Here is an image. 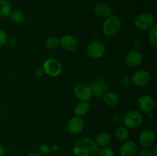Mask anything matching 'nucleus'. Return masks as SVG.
<instances>
[{
    "mask_svg": "<svg viewBox=\"0 0 157 156\" xmlns=\"http://www.w3.org/2000/svg\"><path fill=\"white\" fill-rule=\"evenodd\" d=\"M99 147L94 139L84 137L78 139L74 145L73 151L75 156H97Z\"/></svg>",
    "mask_w": 157,
    "mask_h": 156,
    "instance_id": "1",
    "label": "nucleus"
},
{
    "mask_svg": "<svg viewBox=\"0 0 157 156\" xmlns=\"http://www.w3.org/2000/svg\"><path fill=\"white\" fill-rule=\"evenodd\" d=\"M121 20L114 14H110L106 18L103 24V33L107 37L115 36L120 32L121 28Z\"/></svg>",
    "mask_w": 157,
    "mask_h": 156,
    "instance_id": "2",
    "label": "nucleus"
},
{
    "mask_svg": "<svg viewBox=\"0 0 157 156\" xmlns=\"http://www.w3.org/2000/svg\"><path fill=\"white\" fill-rule=\"evenodd\" d=\"M143 121H144V116L139 110H130L126 113L123 117V122L125 126L132 129L139 128L143 123Z\"/></svg>",
    "mask_w": 157,
    "mask_h": 156,
    "instance_id": "3",
    "label": "nucleus"
},
{
    "mask_svg": "<svg viewBox=\"0 0 157 156\" xmlns=\"http://www.w3.org/2000/svg\"><path fill=\"white\" fill-rule=\"evenodd\" d=\"M134 25L139 30H148L155 24L156 19L154 15L148 12H144L136 15L134 18Z\"/></svg>",
    "mask_w": 157,
    "mask_h": 156,
    "instance_id": "4",
    "label": "nucleus"
},
{
    "mask_svg": "<svg viewBox=\"0 0 157 156\" xmlns=\"http://www.w3.org/2000/svg\"><path fill=\"white\" fill-rule=\"evenodd\" d=\"M43 70L44 73H47L48 76L56 77L59 76L62 70L61 64L55 58H48L43 63Z\"/></svg>",
    "mask_w": 157,
    "mask_h": 156,
    "instance_id": "5",
    "label": "nucleus"
},
{
    "mask_svg": "<svg viewBox=\"0 0 157 156\" xmlns=\"http://www.w3.org/2000/svg\"><path fill=\"white\" fill-rule=\"evenodd\" d=\"M106 46L102 41L95 40L90 42L87 47V54L90 58L94 59L101 58L105 54Z\"/></svg>",
    "mask_w": 157,
    "mask_h": 156,
    "instance_id": "6",
    "label": "nucleus"
},
{
    "mask_svg": "<svg viewBox=\"0 0 157 156\" xmlns=\"http://www.w3.org/2000/svg\"><path fill=\"white\" fill-rule=\"evenodd\" d=\"M92 94L97 97H101L104 96L105 93L108 91V85L105 80L102 77H97L92 80L90 84Z\"/></svg>",
    "mask_w": 157,
    "mask_h": 156,
    "instance_id": "7",
    "label": "nucleus"
},
{
    "mask_svg": "<svg viewBox=\"0 0 157 156\" xmlns=\"http://www.w3.org/2000/svg\"><path fill=\"white\" fill-rule=\"evenodd\" d=\"M73 92L75 96L81 101H89L93 96L90 87L86 84H76Z\"/></svg>",
    "mask_w": 157,
    "mask_h": 156,
    "instance_id": "8",
    "label": "nucleus"
},
{
    "mask_svg": "<svg viewBox=\"0 0 157 156\" xmlns=\"http://www.w3.org/2000/svg\"><path fill=\"white\" fill-rule=\"evenodd\" d=\"M85 122L82 117L73 116L67 122V130L71 135H78L84 130Z\"/></svg>",
    "mask_w": 157,
    "mask_h": 156,
    "instance_id": "9",
    "label": "nucleus"
},
{
    "mask_svg": "<svg viewBox=\"0 0 157 156\" xmlns=\"http://www.w3.org/2000/svg\"><path fill=\"white\" fill-rule=\"evenodd\" d=\"M143 61V54L141 52L138 50H130L127 54L125 55L124 59V64L127 67L133 68L142 63Z\"/></svg>",
    "mask_w": 157,
    "mask_h": 156,
    "instance_id": "10",
    "label": "nucleus"
},
{
    "mask_svg": "<svg viewBox=\"0 0 157 156\" xmlns=\"http://www.w3.org/2000/svg\"><path fill=\"white\" fill-rule=\"evenodd\" d=\"M150 80L151 76L150 73L144 70H137L131 76L132 84L138 87H144L147 86L150 82Z\"/></svg>",
    "mask_w": 157,
    "mask_h": 156,
    "instance_id": "11",
    "label": "nucleus"
},
{
    "mask_svg": "<svg viewBox=\"0 0 157 156\" xmlns=\"http://www.w3.org/2000/svg\"><path fill=\"white\" fill-rule=\"evenodd\" d=\"M139 142L145 148L153 147L156 142V136L154 132L149 129L142 131L139 136Z\"/></svg>",
    "mask_w": 157,
    "mask_h": 156,
    "instance_id": "12",
    "label": "nucleus"
},
{
    "mask_svg": "<svg viewBox=\"0 0 157 156\" xmlns=\"http://www.w3.org/2000/svg\"><path fill=\"white\" fill-rule=\"evenodd\" d=\"M78 39L74 35H65L60 39V46L67 51H73L78 47Z\"/></svg>",
    "mask_w": 157,
    "mask_h": 156,
    "instance_id": "13",
    "label": "nucleus"
},
{
    "mask_svg": "<svg viewBox=\"0 0 157 156\" xmlns=\"http://www.w3.org/2000/svg\"><path fill=\"white\" fill-rule=\"evenodd\" d=\"M137 106L142 111L147 113L149 112H153L155 108V102L149 95H142L138 99Z\"/></svg>",
    "mask_w": 157,
    "mask_h": 156,
    "instance_id": "14",
    "label": "nucleus"
},
{
    "mask_svg": "<svg viewBox=\"0 0 157 156\" xmlns=\"http://www.w3.org/2000/svg\"><path fill=\"white\" fill-rule=\"evenodd\" d=\"M137 145L131 140H127L120 148L121 156H135L137 152Z\"/></svg>",
    "mask_w": 157,
    "mask_h": 156,
    "instance_id": "15",
    "label": "nucleus"
},
{
    "mask_svg": "<svg viewBox=\"0 0 157 156\" xmlns=\"http://www.w3.org/2000/svg\"><path fill=\"white\" fill-rule=\"evenodd\" d=\"M94 12L100 18H107L111 14V8L105 2H99L95 5L94 8Z\"/></svg>",
    "mask_w": 157,
    "mask_h": 156,
    "instance_id": "16",
    "label": "nucleus"
},
{
    "mask_svg": "<svg viewBox=\"0 0 157 156\" xmlns=\"http://www.w3.org/2000/svg\"><path fill=\"white\" fill-rule=\"evenodd\" d=\"M103 99L105 104L109 106H116L120 103V96L117 93L112 91H107L103 96Z\"/></svg>",
    "mask_w": 157,
    "mask_h": 156,
    "instance_id": "17",
    "label": "nucleus"
},
{
    "mask_svg": "<svg viewBox=\"0 0 157 156\" xmlns=\"http://www.w3.org/2000/svg\"><path fill=\"white\" fill-rule=\"evenodd\" d=\"M90 110V104L88 101H81V102H79L78 104H77L76 106L75 107V116H80V117H82V116H85Z\"/></svg>",
    "mask_w": 157,
    "mask_h": 156,
    "instance_id": "18",
    "label": "nucleus"
},
{
    "mask_svg": "<svg viewBox=\"0 0 157 156\" xmlns=\"http://www.w3.org/2000/svg\"><path fill=\"white\" fill-rule=\"evenodd\" d=\"M94 141L97 145H98V147L107 146V145L110 144V141H111V136L109 133L102 132L96 136V139Z\"/></svg>",
    "mask_w": 157,
    "mask_h": 156,
    "instance_id": "19",
    "label": "nucleus"
},
{
    "mask_svg": "<svg viewBox=\"0 0 157 156\" xmlns=\"http://www.w3.org/2000/svg\"><path fill=\"white\" fill-rule=\"evenodd\" d=\"M9 18L15 24H22L25 21V15L21 10H14L9 14Z\"/></svg>",
    "mask_w": 157,
    "mask_h": 156,
    "instance_id": "20",
    "label": "nucleus"
},
{
    "mask_svg": "<svg viewBox=\"0 0 157 156\" xmlns=\"http://www.w3.org/2000/svg\"><path fill=\"white\" fill-rule=\"evenodd\" d=\"M12 11V5L8 0H0V18L9 16Z\"/></svg>",
    "mask_w": 157,
    "mask_h": 156,
    "instance_id": "21",
    "label": "nucleus"
},
{
    "mask_svg": "<svg viewBox=\"0 0 157 156\" xmlns=\"http://www.w3.org/2000/svg\"><path fill=\"white\" fill-rule=\"evenodd\" d=\"M45 47L50 50H56L60 46V39L56 37H50L47 38L44 42Z\"/></svg>",
    "mask_w": 157,
    "mask_h": 156,
    "instance_id": "22",
    "label": "nucleus"
},
{
    "mask_svg": "<svg viewBox=\"0 0 157 156\" xmlns=\"http://www.w3.org/2000/svg\"><path fill=\"white\" fill-rule=\"evenodd\" d=\"M115 135H116V137L118 140L125 142L129 139L130 132H129L128 129L125 127H120L116 130Z\"/></svg>",
    "mask_w": 157,
    "mask_h": 156,
    "instance_id": "23",
    "label": "nucleus"
},
{
    "mask_svg": "<svg viewBox=\"0 0 157 156\" xmlns=\"http://www.w3.org/2000/svg\"><path fill=\"white\" fill-rule=\"evenodd\" d=\"M149 41L150 44L156 47L157 46V25L155 24L150 29V32H149L148 35Z\"/></svg>",
    "mask_w": 157,
    "mask_h": 156,
    "instance_id": "24",
    "label": "nucleus"
},
{
    "mask_svg": "<svg viewBox=\"0 0 157 156\" xmlns=\"http://www.w3.org/2000/svg\"><path fill=\"white\" fill-rule=\"evenodd\" d=\"M98 156H115V152L110 147H101L98 150Z\"/></svg>",
    "mask_w": 157,
    "mask_h": 156,
    "instance_id": "25",
    "label": "nucleus"
},
{
    "mask_svg": "<svg viewBox=\"0 0 157 156\" xmlns=\"http://www.w3.org/2000/svg\"><path fill=\"white\" fill-rule=\"evenodd\" d=\"M8 36L7 34L2 29H0V47H2L7 43Z\"/></svg>",
    "mask_w": 157,
    "mask_h": 156,
    "instance_id": "26",
    "label": "nucleus"
},
{
    "mask_svg": "<svg viewBox=\"0 0 157 156\" xmlns=\"http://www.w3.org/2000/svg\"><path fill=\"white\" fill-rule=\"evenodd\" d=\"M39 151L41 154H44V155H48L51 153V148L48 145H41V146L39 147Z\"/></svg>",
    "mask_w": 157,
    "mask_h": 156,
    "instance_id": "27",
    "label": "nucleus"
},
{
    "mask_svg": "<svg viewBox=\"0 0 157 156\" xmlns=\"http://www.w3.org/2000/svg\"><path fill=\"white\" fill-rule=\"evenodd\" d=\"M133 46L134 47V50H138L142 48L143 47V41L140 38H136L133 42Z\"/></svg>",
    "mask_w": 157,
    "mask_h": 156,
    "instance_id": "28",
    "label": "nucleus"
},
{
    "mask_svg": "<svg viewBox=\"0 0 157 156\" xmlns=\"http://www.w3.org/2000/svg\"><path fill=\"white\" fill-rule=\"evenodd\" d=\"M121 84L123 87H129V86H130V84H132L131 78L128 77V76H124V77L121 79Z\"/></svg>",
    "mask_w": 157,
    "mask_h": 156,
    "instance_id": "29",
    "label": "nucleus"
},
{
    "mask_svg": "<svg viewBox=\"0 0 157 156\" xmlns=\"http://www.w3.org/2000/svg\"><path fill=\"white\" fill-rule=\"evenodd\" d=\"M138 156H153V154L152 150H150L149 148H144L140 151Z\"/></svg>",
    "mask_w": 157,
    "mask_h": 156,
    "instance_id": "30",
    "label": "nucleus"
},
{
    "mask_svg": "<svg viewBox=\"0 0 157 156\" xmlns=\"http://www.w3.org/2000/svg\"><path fill=\"white\" fill-rule=\"evenodd\" d=\"M44 74V72L42 68H38L35 70V76H36V77L40 78Z\"/></svg>",
    "mask_w": 157,
    "mask_h": 156,
    "instance_id": "31",
    "label": "nucleus"
},
{
    "mask_svg": "<svg viewBox=\"0 0 157 156\" xmlns=\"http://www.w3.org/2000/svg\"><path fill=\"white\" fill-rule=\"evenodd\" d=\"M5 153H6V149H5V147L2 145L0 144V156H4Z\"/></svg>",
    "mask_w": 157,
    "mask_h": 156,
    "instance_id": "32",
    "label": "nucleus"
},
{
    "mask_svg": "<svg viewBox=\"0 0 157 156\" xmlns=\"http://www.w3.org/2000/svg\"><path fill=\"white\" fill-rule=\"evenodd\" d=\"M59 146L58 145H52V148H51V151H54V152H57L58 151H59Z\"/></svg>",
    "mask_w": 157,
    "mask_h": 156,
    "instance_id": "33",
    "label": "nucleus"
},
{
    "mask_svg": "<svg viewBox=\"0 0 157 156\" xmlns=\"http://www.w3.org/2000/svg\"><path fill=\"white\" fill-rule=\"evenodd\" d=\"M27 156H43V155L38 152H31L29 153Z\"/></svg>",
    "mask_w": 157,
    "mask_h": 156,
    "instance_id": "34",
    "label": "nucleus"
},
{
    "mask_svg": "<svg viewBox=\"0 0 157 156\" xmlns=\"http://www.w3.org/2000/svg\"><path fill=\"white\" fill-rule=\"evenodd\" d=\"M157 151V146L156 145H155L154 148H153V150L152 151L153 156H157V151Z\"/></svg>",
    "mask_w": 157,
    "mask_h": 156,
    "instance_id": "35",
    "label": "nucleus"
},
{
    "mask_svg": "<svg viewBox=\"0 0 157 156\" xmlns=\"http://www.w3.org/2000/svg\"><path fill=\"white\" fill-rule=\"evenodd\" d=\"M147 116H148V117H153V112H149V113H147Z\"/></svg>",
    "mask_w": 157,
    "mask_h": 156,
    "instance_id": "36",
    "label": "nucleus"
},
{
    "mask_svg": "<svg viewBox=\"0 0 157 156\" xmlns=\"http://www.w3.org/2000/svg\"><path fill=\"white\" fill-rule=\"evenodd\" d=\"M9 156H13V155H9Z\"/></svg>",
    "mask_w": 157,
    "mask_h": 156,
    "instance_id": "37",
    "label": "nucleus"
}]
</instances>
